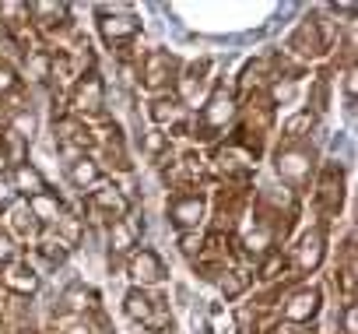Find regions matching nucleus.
<instances>
[{
  "label": "nucleus",
  "instance_id": "f257e3e1",
  "mask_svg": "<svg viewBox=\"0 0 358 334\" xmlns=\"http://www.w3.org/2000/svg\"><path fill=\"white\" fill-rule=\"evenodd\" d=\"M176 215H179V222H197L201 218V201H183L176 208Z\"/></svg>",
  "mask_w": 358,
  "mask_h": 334
},
{
  "label": "nucleus",
  "instance_id": "f03ea898",
  "mask_svg": "<svg viewBox=\"0 0 358 334\" xmlns=\"http://www.w3.org/2000/svg\"><path fill=\"white\" fill-rule=\"evenodd\" d=\"M306 309H309V313L316 309V292H309V295H299V299H295V306H292L288 313H292V316H306Z\"/></svg>",
  "mask_w": 358,
  "mask_h": 334
},
{
  "label": "nucleus",
  "instance_id": "7ed1b4c3",
  "mask_svg": "<svg viewBox=\"0 0 358 334\" xmlns=\"http://www.w3.org/2000/svg\"><path fill=\"white\" fill-rule=\"evenodd\" d=\"M316 260H320V239L313 236V239H306V250H302V264H309V267H313Z\"/></svg>",
  "mask_w": 358,
  "mask_h": 334
},
{
  "label": "nucleus",
  "instance_id": "20e7f679",
  "mask_svg": "<svg viewBox=\"0 0 358 334\" xmlns=\"http://www.w3.org/2000/svg\"><path fill=\"white\" fill-rule=\"evenodd\" d=\"M127 302H130V313H148V302H144V295H137V292H134Z\"/></svg>",
  "mask_w": 358,
  "mask_h": 334
},
{
  "label": "nucleus",
  "instance_id": "39448f33",
  "mask_svg": "<svg viewBox=\"0 0 358 334\" xmlns=\"http://www.w3.org/2000/svg\"><path fill=\"white\" fill-rule=\"evenodd\" d=\"M22 180H25L29 187H39V176H36L32 169H22Z\"/></svg>",
  "mask_w": 358,
  "mask_h": 334
},
{
  "label": "nucleus",
  "instance_id": "423d86ee",
  "mask_svg": "<svg viewBox=\"0 0 358 334\" xmlns=\"http://www.w3.org/2000/svg\"><path fill=\"white\" fill-rule=\"evenodd\" d=\"M8 201H11V190H8V187H0V204H8Z\"/></svg>",
  "mask_w": 358,
  "mask_h": 334
}]
</instances>
